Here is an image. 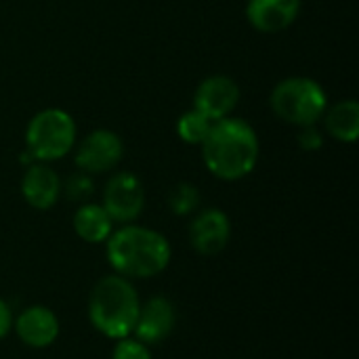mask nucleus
<instances>
[{
	"mask_svg": "<svg viewBox=\"0 0 359 359\" xmlns=\"http://www.w3.org/2000/svg\"><path fill=\"white\" fill-rule=\"evenodd\" d=\"M124 156L122 139L107 128L93 130L76 149V166L86 175H101L120 164Z\"/></svg>",
	"mask_w": 359,
	"mask_h": 359,
	"instance_id": "obj_7",
	"label": "nucleus"
},
{
	"mask_svg": "<svg viewBox=\"0 0 359 359\" xmlns=\"http://www.w3.org/2000/svg\"><path fill=\"white\" fill-rule=\"evenodd\" d=\"M324 126L328 135L343 143H353L359 135V103L355 99L339 101L324 111Z\"/></svg>",
	"mask_w": 359,
	"mask_h": 359,
	"instance_id": "obj_15",
	"label": "nucleus"
},
{
	"mask_svg": "<svg viewBox=\"0 0 359 359\" xmlns=\"http://www.w3.org/2000/svg\"><path fill=\"white\" fill-rule=\"evenodd\" d=\"M301 0H248L246 17L250 25L263 34H278L294 23Z\"/></svg>",
	"mask_w": 359,
	"mask_h": 359,
	"instance_id": "obj_13",
	"label": "nucleus"
},
{
	"mask_svg": "<svg viewBox=\"0 0 359 359\" xmlns=\"http://www.w3.org/2000/svg\"><path fill=\"white\" fill-rule=\"evenodd\" d=\"M105 212L114 223L126 225L135 223L145 208V189L137 175L133 172H116L109 177L103 189Z\"/></svg>",
	"mask_w": 359,
	"mask_h": 359,
	"instance_id": "obj_6",
	"label": "nucleus"
},
{
	"mask_svg": "<svg viewBox=\"0 0 359 359\" xmlns=\"http://www.w3.org/2000/svg\"><path fill=\"white\" fill-rule=\"evenodd\" d=\"M93 189H95V185H93L90 175H86V172H82V170L76 172V175H72V177L65 181V185H61V191H63L65 198L72 200V202H86L88 196L93 194Z\"/></svg>",
	"mask_w": 359,
	"mask_h": 359,
	"instance_id": "obj_19",
	"label": "nucleus"
},
{
	"mask_svg": "<svg viewBox=\"0 0 359 359\" xmlns=\"http://www.w3.org/2000/svg\"><path fill=\"white\" fill-rule=\"evenodd\" d=\"M105 259L114 273L126 280H151L168 269L172 246L164 233L126 223L105 240Z\"/></svg>",
	"mask_w": 359,
	"mask_h": 359,
	"instance_id": "obj_1",
	"label": "nucleus"
},
{
	"mask_svg": "<svg viewBox=\"0 0 359 359\" xmlns=\"http://www.w3.org/2000/svg\"><path fill=\"white\" fill-rule=\"evenodd\" d=\"M13 311H11V305L0 297V341L6 339L13 330Z\"/></svg>",
	"mask_w": 359,
	"mask_h": 359,
	"instance_id": "obj_21",
	"label": "nucleus"
},
{
	"mask_svg": "<svg viewBox=\"0 0 359 359\" xmlns=\"http://www.w3.org/2000/svg\"><path fill=\"white\" fill-rule=\"evenodd\" d=\"M74 231L76 236L86 242V244H105V240L114 231V221L105 212L101 204L84 202L76 212H74Z\"/></svg>",
	"mask_w": 359,
	"mask_h": 359,
	"instance_id": "obj_14",
	"label": "nucleus"
},
{
	"mask_svg": "<svg viewBox=\"0 0 359 359\" xmlns=\"http://www.w3.org/2000/svg\"><path fill=\"white\" fill-rule=\"evenodd\" d=\"M76 143L74 118L57 107L38 111L25 130V147L36 162H53L72 151Z\"/></svg>",
	"mask_w": 359,
	"mask_h": 359,
	"instance_id": "obj_5",
	"label": "nucleus"
},
{
	"mask_svg": "<svg viewBox=\"0 0 359 359\" xmlns=\"http://www.w3.org/2000/svg\"><path fill=\"white\" fill-rule=\"evenodd\" d=\"M141 309V297L133 284L118 273L103 276L95 282L88 297L90 326L109 341L133 334Z\"/></svg>",
	"mask_w": 359,
	"mask_h": 359,
	"instance_id": "obj_3",
	"label": "nucleus"
},
{
	"mask_svg": "<svg viewBox=\"0 0 359 359\" xmlns=\"http://www.w3.org/2000/svg\"><path fill=\"white\" fill-rule=\"evenodd\" d=\"M269 103L273 114L284 122L294 126H311L322 120L328 107V97L316 80L294 76L276 84Z\"/></svg>",
	"mask_w": 359,
	"mask_h": 359,
	"instance_id": "obj_4",
	"label": "nucleus"
},
{
	"mask_svg": "<svg viewBox=\"0 0 359 359\" xmlns=\"http://www.w3.org/2000/svg\"><path fill=\"white\" fill-rule=\"evenodd\" d=\"M13 332L29 349H48L61 332L57 313L46 305H29L13 318Z\"/></svg>",
	"mask_w": 359,
	"mask_h": 359,
	"instance_id": "obj_10",
	"label": "nucleus"
},
{
	"mask_svg": "<svg viewBox=\"0 0 359 359\" xmlns=\"http://www.w3.org/2000/svg\"><path fill=\"white\" fill-rule=\"evenodd\" d=\"M175 326H177L175 303L164 294H156L147 301H141L133 337L145 343L147 347H154L164 343L175 332Z\"/></svg>",
	"mask_w": 359,
	"mask_h": 359,
	"instance_id": "obj_9",
	"label": "nucleus"
},
{
	"mask_svg": "<svg viewBox=\"0 0 359 359\" xmlns=\"http://www.w3.org/2000/svg\"><path fill=\"white\" fill-rule=\"evenodd\" d=\"M212 124H215V122H212L210 118H206L204 114H200L198 109H189V111H185V114L179 118V122H177V133H179V137H181L185 143H189V145H202L204 139L208 137Z\"/></svg>",
	"mask_w": 359,
	"mask_h": 359,
	"instance_id": "obj_16",
	"label": "nucleus"
},
{
	"mask_svg": "<svg viewBox=\"0 0 359 359\" xmlns=\"http://www.w3.org/2000/svg\"><path fill=\"white\" fill-rule=\"evenodd\" d=\"M200 202H202L200 189L191 183H179L168 194V208L177 217H189V215L198 212Z\"/></svg>",
	"mask_w": 359,
	"mask_h": 359,
	"instance_id": "obj_17",
	"label": "nucleus"
},
{
	"mask_svg": "<svg viewBox=\"0 0 359 359\" xmlns=\"http://www.w3.org/2000/svg\"><path fill=\"white\" fill-rule=\"evenodd\" d=\"M231 240V221L221 208H204L194 212L189 223V244L202 257L221 255Z\"/></svg>",
	"mask_w": 359,
	"mask_h": 359,
	"instance_id": "obj_8",
	"label": "nucleus"
},
{
	"mask_svg": "<svg viewBox=\"0 0 359 359\" xmlns=\"http://www.w3.org/2000/svg\"><path fill=\"white\" fill-rule=\"evenodd\" d=\"M202 160L210 175L221 181L248 177L259 162V139L244 120H217L202 143Z\"/></svg>",
	"mask_w": 359,
	"mask_h": 359,
	"instance_id": "obj_2",
	"label": "nucleus"
},
{
	"mask_svg": "<svg viewBox=\"0 0 359 359\" xmlns=\"http://www.w3.org/2000/svg\"><path fill=\"white\" fill-rule=\"evenodd\" d=\"M111 359H154V355H151V347H147L145 343H141L130 334L126 339L114 341Z\"/></svg>",
	"mask_w": 359,
	"mask_h": 359,
	"instance_id": "obj_18",
	"label": "nucleus"
},
{
	"mask_svg": "<svg viewBox=\"0 0 359 359\" xmlns=\"http://www.w3.org/2000/svg\"><path fill=\"white\" fill-rule=\"evenodd\" d=\"M240 101V88L229 76H210L200 82L194 95V109L212 122L227 118Z\"/></svg>",
	"mask_w": 359,
	"mask_h": 359,
	"instance_id": "obj_11",
	"label": "nucleus"
},
{
	"mask_svg": "<svg viewBox=\"0 0 359 359\" xmlns=\"http://www.w3.org/2000/svg\"><path fill=\"white\" fill-rule=\"evenodd\" d=\"M297 141L301 145L303 151H318L322 145H324V137L322 133L316 128V124L311 126H301L299 135H297Z\"/></svg>",
	"mask_w": 359,
	"mask_h": 359,
	"instance_id": "obj_20",
	"label": "nucleus"
},
{
	"mask_svg": "<svg viewBox=\"0 0 359 359\" xmlns=\"http://www.w3.org/2000/svg\"><path fill=\"white\" fill-rule=\"evenodd\" d=\"M21 196L36 210H48L61 196V179L46 162H34L21 177Z\"/></svg>",
	"mask_w": 359,
	"mask_h": 359,
	"instance_id": "obj_12",
	"label": "nucleus"
}]
</instances>
